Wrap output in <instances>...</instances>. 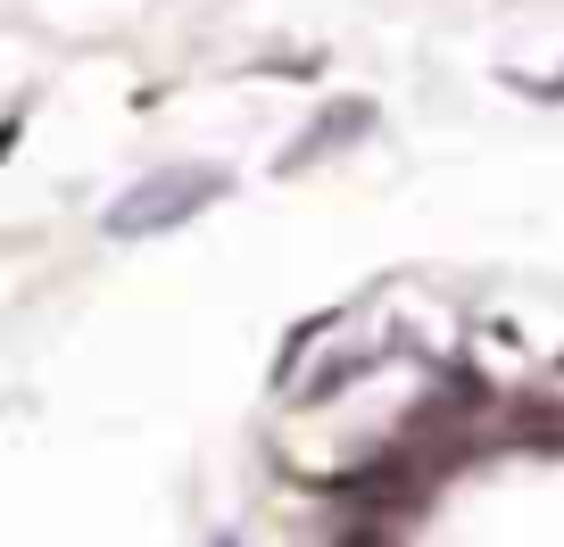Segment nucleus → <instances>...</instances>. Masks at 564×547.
<instances>
[{
    "label": "nucleus",
    "mask_w": 564,
    "mask_h": 547,
    "mask_svg": "<svg viewBox=\"0 0 564 547\" xmlns=\"http://www.w3.org/2000/svg\"><path fill=\"white\" fill-rule=\"evenodd\" d=\"M208 199H225V166H159V175L124 183L108 199L100 232L108 241H150V232H175L183 216H199Z\"/></svg>",
    "instance_id": "nucleus-1"
},
{
    "label": "nucleus",
    "mask_w": 564,
    "mask_h": 547,
    "mask_svg": "<svg viewBox=\"0 0 564 547\" xmlns=\"http://www.w3.org/2000/svg\"><path fill=\"white\" fill-rule=\"evenodd\" d=\"M373 133V100H340V108H324L316 124H307L300 142L282 150V175H300V166H316V158H333V150H349V142H366Z\"/></svg>",
    "instance_id": "nucleus-2"
},
{
    "label": "nucleus",
    "mask_w": 564,
    "mask_h": 547,
    "mask_svg": "<svg viewBox=\"0 0 564 547\" xmlns=\"http://www.w3.org/2000/svg\"><path fill=\"white\" fill-rule=\"evenodd\" d=\"M531 100H564V75H556V84H531Z\"/></svg>",
    "instance_id": "nucleus-3"
},
{
    "label": "nucleus",
    "mask_w": 564,
    "mask_h": 547,
    "mask_svg": "<svg viewBox=\"0 0 564 547\" xmlns=\"http://www.w3.org/2000/svg\"><path fill=\"white\" fill-rule=\"evenodd\" d=\"M216 547H232V539H216Z\"/></svg>",
    "instance_id": "nucleus-4"
}]
</instances>
